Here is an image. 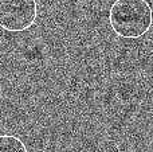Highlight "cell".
<instances>
[{
  "mask_svg": "<svg viewBox=\"0 0 153 152\" xmlns=\"http://www.w3.org/2000/svg\"><path fill=\"white\" fill-rule=\"evenodd\" d=\"M152 7L146 0H116L109 10V24L118 37L137 39L152 27Z\"/></svg>",
  "mask_w": 153,
  "mask_h": 152,
  "instance_id": "1",
  "label": "cell"
},
{
  "mask_svg": "<svg viewBox=\"0 0 153 152\" xmlns=\"http://www.w3.org/2000/svg\"><path fill=\"white\" fill-rule=\"evenodd\" d=\"M0 152H27L24 143L13 135H0Z\"/></svg>",
  "mask_w": 153,
  "mask_h": 152,
  "instance_id": "3",
  "label": "cell"
},
{
  "mask_svg": "<svg viewBox=\"0 0 153 152\" xmlns=\"http://www.w3.org/2000/svg\"><path fill=\"white\" fill-rule=\"evenodd\" d=\"M36 16V0H0V27L5 31H26L34 26Z\"/></svg>",
  "mask_w": 153,
  "mask_h": 152,
  "instance_id": "2",
  "label": "cell"
}]
</instances>
